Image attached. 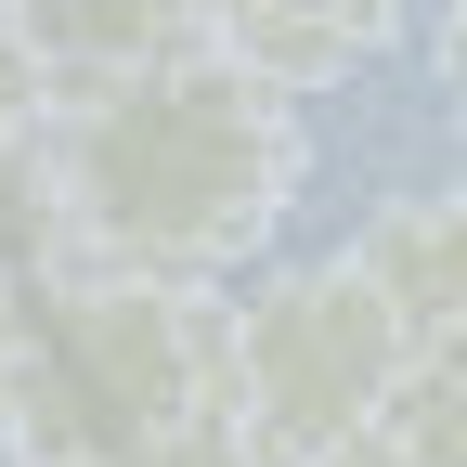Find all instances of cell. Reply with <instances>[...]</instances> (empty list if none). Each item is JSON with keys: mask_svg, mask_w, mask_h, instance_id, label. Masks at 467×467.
<instances>
[{"mask_svg": "<svg viewBox=\"0 0 467 467\" xmlns=\"http://www.w3.org/2000/svg\"><path fill=\"white\" fill-rule=\"evenodd\" d=\"M39 156H52V208H66V273H130V285L234 273L312 169L299 117L260 104L208 39L182 66H143L39 117Z\"/></svg>", "mask_w": 467, "mask_h": 467, "instance_id": "obj_1", "label": "cell"}, {"mask_svg": "<svg viewBox=\"0 0 467 467\" xmlns=\"http://www.w3.org/2000/svg\"><path fill=\"white\" fill-rule=\"evenodd\" d=\"M221 416V285L39 273L0 299V467H117Z\"/></svg>", "mask_w": 467, "mask_h": 467, "instance_id": "obj_2", "label": "cell"}, {"mask_svg": "<svg viewBox=\"0 0 467 467\" xmlns=\"http://www.w3.org/2000/svg\"><path fill=\"white\" fill-rule=\"evenodd\" d=\"M416 350L350 285V260H285L221 299V429L247 467H312L350 429H377Z\"/></svg>", "mask_w": 467, "mask_h": 467, "instance_id": "obj_3", "label": "cell"}, {"mask_svg": "<svg viewBox=\"0 0 467 467\" xmlns=\"http://www.w3.org/2000/svg\"><path fill=\"white\" fill-rule=\"evenodd\" d=\"M14 26V66H26V117H66L117 78L143 66H182L208 39V14H169V0H130V14H104V0H39V14H0Z\"/></svg>", "mask_w": 467, "mask_h": 467, "instance_id": "obj_4", "label": "cell"}, {"mask_svg": "<svg viewBox=\"0 0 467 467\" xmlns=\"http://www.w3.org/2000/svg\"><path fill=\"white\" fill-rule=\"evenodd\" d=\"M350 285L389 312V337L416 350V364H441L454 325H467V208L454 195H389L364 208V234H350Z\"/></svg>", "mask_w": 467, "mask_h": 467, "instance_id": "obj_5", "label": "cell"}, {"mask_svg": "<svg viewBox=\"0 0 467 467\" xmlns=\"http://www.w3.org/2000/svg\"><path fill=\"white\" fill-rule=\"evenodd\" d=\"M389 39H402V26L377 14V0H247V14H208V52H221L260 104H285V117L325 104L337 78H364Z\"/></svg>", "mask_w": 467, "mask_h": 467, "instance_id": "obj_6", "label": "cell"}, {"mask_svg": "<svg viewBox=\"0 0 467 467\" xmlns=\"http://www.w3.org/2000/svg\"><path fill=\"white\" fill-rule=\"evenodd\" d=\"M312 467H467V364H402V389L377 402V429H350Z\"/></svg>", "mask_w": 467, "mask_h": 467, "instance_id": "obj_7", "label": "cell"}, {"mask_svg": "<svg viewBox=\"0 0 467 467\" xmlns=\"http://www.w3.org/2000/svg\"><path fill=\"white\" fill-rule=\"evenodd\" d=\"M117 467H247V454H234L221 416H195V429H169V441H143V454H117Z\"/></svg>", "mask_w": 467, "mask_h": 467, "instance_id": "obj_8", "label": "cell"}, {"mask_svg": "<svg viewBox=\"0 0 467 467\" xmlns=\"http://www.w3.org/2000/svg\"><path fill=\"white\" fill-rule=\"evenodd\" d=\"M26 130V66H14V26H0V143Z\"/></svg>", "mask_w": 467, "mask_h": 467, "instance_id": "obj_9", "label": "cell"}, {"mask_svg": "<svg viewBox=\"0 0 467 467\" xmlns=\"http://www.w3.org/2000/svg\"><path fill=\"white\" fill-rule=\"evenodd\" d=\"M0 299H14V273H0Z\"/></svg>", "mask_w": 467, "mask_h": 467, "instance_id": "obj_10", "label": "cell"}]
</instances>
